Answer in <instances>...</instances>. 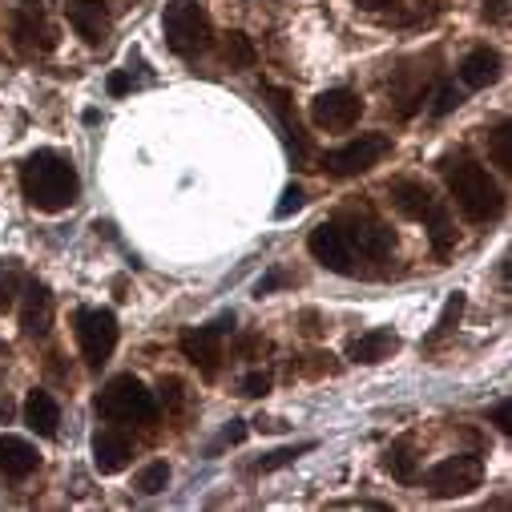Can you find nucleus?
Listing matches in <instances>:
<instances>
[{
    "mask_svg": "<svg viewBox=\"0 0 512 512\" xmlns=\"http://www.w3.org/2000/svg\"><path fill=\"white\" fill-rule=\"evenodd\" d=\"M73 323H77V347H81L85 363L101 367L113 355V347H117V319H113V311L85 307V311H77Z\"/></svg>",
    "mask_w": 512,
    "mask_h": 512,
    "instance_id": "0eeeda50",
    "label": "nucleus"
},
{
    "mask_svg": "<svg viewBox=\"0 0 512 512\" xmlns=\"http://www.w3.org/2000/svg\"><path fill=\"white\" fill-rule=\"evenodd\" d=\"M166 484H170V464H166V460L146 464V468L138 472V480H134V488H138L142 496H158Z\"/></svg>",
    "mask_w": 512,
    "mask_h": 512,
    "instance_id": "393cba45",
    "label": "nucleus"
},
{
    "mask_svg": "<svg viewBox=\"0 0 512 512\" xmlns=\"http://www.w3.org/2000/svg\"><path fill=\"white\" fill-rule=\"evenodd\" d=\"M383 468H388L396 480L412 484L416 480V448H412V440H396L388 448V456H383Z\"/></svg>",
    "mask_w": 512,
    "mask_h": 512,
    "instance_id": "4be33fe9",
    "label": "nucleus"
},
{
    "mask_svg": "<svg viewBox=\"0 0 512 512\" xmlns=\"http://www.w3.org/2000/svg\"><path fill=\"white\" fill-rule=\"evenodd\" d=\"M492 424H496V428L508 436V432H512V408H508V404H500V408L492 412Z\"/></svg>",
    "mask_w": 512,
    "mask_h": 512,
    "instance_id": "f704fd0d",
    "label": "nucleus"
},
{
    "mask_svg": "<svg viewBox=\"0 0 512 512\" xmlns=\"http://www.w3.org/2000/svg\"><path fill=\"white\" fill-rule=\"evenodd\" d=\"M488 154H492V166L512 174V134H508V125H496V130L488 134Z\"/></svg>",
    "mask_w": 512,
    "mask_h": 512,
    "instance_id": "a878e982",
    "label": "nucleus"
},
{
    "mask_svg": "<svg viewBox=\"0 0 512 512\" xmlns=\"http://www.w3.org/2000/svg\"><path fill=\"white\" fill-rule=\"evenodd\" d=\"M130 85H134V81H130V73H113V77H109V93H113V97L130 93Z\"/></svg>",
    "mask_w": 512,
    "mask_h": 512,
    "instance_id": "c9c22d12",
    "label": "nucleus"
},
{
    "mask_svg": "<svg viewBox=\"0 0 512 512\" xmlns=\"http://www.w3.org/2000/svg\"><path fill=\"white\" fill-rule=\"evenodd\" d=\"M162 33H166L170 53L198 57L202 49H210L214 25H210V17H206V9L198 5V0H170L166 13H162Z\"/></svg>",
    "mask_w": 512,
    "mask_h": 512,
    "instance_id": "20e7f679",
    "label": "nucleus"
},
{
    "mask_svg": "<svg viewBox=\"0 0 512 512\" xmlns=\"http://www.w3.org/2000/svg\"><path fill=\"white\" fill-rule=\"evenodd\" d=\"M69 25L77 29V37L85 45H101L109 33V13H105V0H69L65 5Z\"/></svg>",
    "mask_w": 512,
    "mask_h": 512,
    "instance_id": "2eb2a0df",
    "label": "nucleus"
},
{
    "mask_svg": "<svg viewBox=\"0 0 512 512\" xmlns=\"http://www.w3.org/2000/svg\"><path fill=\"white\" fill-rule=\"evenodd\" d=\"M162 400H166V408H178L182 404V379H162Z\"/></svg>",
    "mask_w": 512,
    "mask_h": 512,
    "instance_id": "2f4dec72",
    "label": "nucleus"
},
{
    "mask_svg": "<svg viewBox=\"0 0 512 512\" xmlns=\"http://www.w3.org/2000/svg\"><path fill=\"white\" fill-rule=\"evenodd\" d=\"M400 351V335L396 331H388V327H375V331H363L359 339H351V347H347V355L355 359V363H383L388 355H396Z\"/></svg>",
    "mask_w": 512,
    "mask_h": 512,
    "instance_id": "a211bd4d",
    "label": "nucleus"
},
{
    "mask_svg": "<svg viewBox=\"0 0 512 512\" xmlns=\"http://www.w3.org/2000/svg\"><path fill=\"white\" fill-rule=\"evenodd\" d=\"M392 206L404 214V218H412V222H428L436 210H440V198L424 186V182H416V178H400V182H392Z\"/></svg>",
    "mask_w": 512,
    "mask_h": 512,
    "instance_id": "ddd939ff",
    "label": "nucleus"
},
{
    "mask_svg": "<svg viewBox=\"0 0 512 512\" xmlns=\"http://www.w3.org/2000/svg\"><path fill=\"white\" fill-rule=\"evenodd\" d=\"M97 416L109 424H150L158 416L154 392H146V383L134 375H113L93 400Z\"/></svg>",
    "mask_w": 512,
    "mask_h": 512,
    "instance_id": "7ed1b4c3",
    "label": "nucleus"
},
{
    "mask_svg": "<svg viewBox=\"0 0 512 512\" xmlns=\"http://www.w3.org/2000/svg\"><path fill=\"white\" fill-rule=\"evenodd\" d=\"M226 327H234V315H222V319H214V323H206V327H190V331L182 335V355H186L206 379H214L218 367H222V335H226Z\"/></svg>",
    "mask_w": 512,
    "mask_h": 512,
    "instance_id": "9d476101",
    "label": "nucleus"
},
{
    "mask_svg": "<svg viewBox=\"0 0 512 512\" xmlns=\"http://www.w3.org/2000/svg\"><path fill=\"white\" fill-rule=\"evenodd\" d=\"M222 57L230 69H254V61H259V49H254V41L246 33H230L226 45H222Z\"/></svg>",
    "mask_w": 512,
    "mask_h": 512,
    "instance_id": "5701e85b",
    "label": "nucleus"
},
{
    "mask_svg": "<svg viewBox=\"0 0 512 512\" xmlns=\"http://www.w3.org/2000/svg\"><path fill=\"white\" fill-rule=\"evenodd\" d=\"M363 117V97L351 93V89H327L311 101V121L319 130H331V134H343Z\"/></svg>",
    "mask_w": 512,
    "mask_h": 512,
    "instance_id": "9b49d317",
    "label": "nucleus"
},
{
    "mask_svg": "<svg viewBox=\"0 0 512 512\" xmlns=\"http://www.w3.org/2000/svg\"><path fill=\"white\" fill-rule=\"evenodd\" d=\"M25 424H29L37 436L53 440V436H57V424H61V408H57V400H53L49 392L33 388L29 400H25Z\"/></svg>",
    "mask_w": 512,
    "mask_h": 512,
    "instance_id": "6ab92c4d",
    "label": "nucleus"
},
{
    "mask_svg": "<svg viewBox=\"0 0 512 512\" xmlns=\"http://www.w3.org/2000/svg\"><path fill=\"white\" fill-rule=\"evenodd\" d=\"M480 480H484L480 456H448V460H440V464L424 476V488H428L432 496L448 500V496H468L472 488H480Z\"/></svg>",
    "mask_w": 512,
    "mask_h": 512,
    "instance_id": "1a4fd4ad",
    "label": "nucleus"
},
{
    "mask_svg": "<svg viewBox=\"0 0 512 512\" xmlns=\"http://www.w3.org/2000/svg\"><path fill=\"white\" fill-rule=\"evenodd\" d=\"M267 392H271V375H267V371H250V375L242 379V396L259 400V396H267Z\"/></svg>",
    "mask_w": 512,
    "mask_h": 512,
    "instance_id": "c85d7f7f",
    "label": "nucleus"
},
{
    "mask_svg": "<svg viewBox=\"0 0 512 512\" xmlns=\"http://www.w3.org/2000/svg\"><path fill=\"white\" fill-rule=\"evenodd\" d=\"M21 327L29 339H45L53 327V295L45 283L29 279L25 283V299H21Z\"/></svg>",
    "mask_w": 512,
    "mask_h": 512,
    "instance_id": "4468645a",
    "label": "nucleus"
},
{
    "mask_svg": "<svg viewBox=\"0 0 512 512\" xmlns=\"http://www.w3.org/2000/svg\"><path fill=\"white\" fill-rule=\"evenodd\" d=\"M388 154H392V138L388 134H363V138L331 150L323 158V170L335 174V178H355V174H367L371 166H379Z\"/></svg>",
    "mask_w": 512,
    "mask_h": 512,
    "instance_id": "423d86ee",
    "label": "nucleus"
},
{
    "mask_svg": "<svg viewBox=\"0 0 512 512\" xmlns=\"http://www.w3.org/2000/svg\"><path fill=\"white\" fill-rule=\"evenodd\" d=\"M424 226H428V234H432L436 254H448V250H452V238H456V230H452V222H448V210L440 206V210H436V214H432Z\"/></svg>",
    "mask_w": 512,
    "mask_h": 512,
    "instance_id": "bb28decb",
    "label": "nucleus"
},
{
    "mask_svg": "<svg viewBox=\"0 0 512 512\" xmlns=\"http://www.w3.org/2000/svg\"><path fill=\"white\" fill-rule=\"evenodd\" d=\"M335 226L343 230V238H347V246H351L355 259L383 263V259H388V254L396 250V234L383 226L371 210H343V214L335 218Z\"/></svg>",
    "mask_w": 512,
    "mask_h": 512,
    "instance_id": "39448f33",
    "label": "nucleus"
},
{
    "mask_svg": "<svg viewBox=\"0 0 512 512\" xmlns=\"http://www.w3.org/2000/svg\"><path fill=\"white\" fill-rule=\"evenodd\" d=\"M456 105H460L456 85H440V89H436V101H432V113H436V117H444V113H452Z\"/></svg>",
    "mask_w": 512,
    "mask_h": 512,
    "instance_id": "7c9ffc66",
    "label": "nucleus"
},
{
    "mask_svg": "<svg viewBox=\"0 0 512 512\" xmlns=\"http://www.w3.org/2000/svg\"><path fill=\"white\" fill-rule=\"evenodd\" d=\"M0 351H5V343H0Z\"/></svg>",
    "mask_w": 512,
    "mask_h": 512,
    "instance_id": "ea45409f",
    "label": "nucleus"
},
{
    "mask_svg": "<svg viewBox=\"0 0 512 512\" xmlns=\"http://www.w3.org/2000/svg\"><path fill=\"white\" fill-rule=\"evenodd\" d=\"M275 287H287V275H283V271H271L267 279H259V287H254V295L263 299V295H271Z\"/></svg>",
    "mask_w": 512,
    "mask_h": 512,
    "instance_id": "72a5a7b5",
    "label": "nucleus"
},
{
    "mask_svg": "<svg viewBox=\"0 0 512 512\" xmlns=\"http://www.w3.org/2000/svg\"><path fill=\"white\" fill-rule=\"evenodd\" d=\"M267 97H271V105H275V113H279V121H283V130H287V138H291V150L303 158V154H307V142H303V130H299V117L291 113V93L267 85Z\"/></svg>",
    "mask_w": 512,
    "mask_h": 512,
    "instance_id": "412c9836",
    "label": "nucleus"
},
{
    "mask_svg": "<svg viewBox=\"0 0 512 512\" xmlns=\"http://www.w3.org/2000/svg\"><path fill=\"white\" fill-rule=\"evenodd\" d=\"M460 315H464V295L456 291V295L444 303V311H440V319H436V331L424 339V347H436V343H440V339H444V335H448V331L460 323Z\"/></svg>",
    "mask_w": 512,
    "mask_h": 512,
    "instance_id": "b1692460",
    "label": "nucleus"
},
{
    "mask_svg": "<svg viewBox=\"0 0 512 512\" xmlns=\"http://www.w3.org/2000/svg\"><path fill=\"white\" fill-rule=\"evenodd\" d=\"M440 174H444V182H448V190H452V198L468 222H492L500 214L504 194L480 162H472L468 154H452L440 162Z\"/></svg>",
    "mask_w": 512,
    "mask_h": 512,
    "instance_id": "f03ea898",
    "label": "nucleus"
},
{
    "mask_svg": "<svg viewBox=\"0 0 512 512\" xmlns=\"http://www.w3.org/2000/svg\"><path fill=\"white\" fill-rule=\"evenodd\" d=\"M311 444H303V448H279V452H271L267 460H259V464H254V468H259V472H275V468H283V464H291L299 452H307Z\"/></svg>",
    "mask_w": 512,
    "mask_h": 512,
    "instance_id": "c756f323",
    "label": "nucleus"
},
{
    "mask_svg": "<svg viewBox=\"0 0 512 512\" xmlns=\"http://www.w3.org/2000/svg\"><path fill=\"white\" fill-rule=\"evenodd\" d=\"M21 190H25V198H29L33 210H41V214H61V210H69V206L77 202L81 182H77V170H73V162H69L65 154H57V150H37V154H29L25 166H21Z\"/></svg>",
    "mask_w": 512,
    "mask_h": 512,
    "instance_id": "f257e3e1",
    "label": "nucleus"
},
{
    "mask_svg": "<svg viewBox=\"0 0 512 512\" xmlns=\"http://www.w3.org/2000/svg\"><path fill=\"white\" fill-rule=\"evenodd\" d=\"M130 456H134V448H130V440H125L121 432L101 428V432L93 436V468H97L101 476H117V472H125Z\"/></svg>",
    "mask_w": 512,
    "mask_h": 512,
    "instance_id": "dca6fc26",
    "label": "nucleus"
},
{
    "mask_svg": "<svg viewBox=\"0 0 512 512\" xmlns=\"http://www.w3.org/2000/svg\"><path fill=\"white\" fill-rule=\"evenodd\" d=\"M13 45L25 57H37V53H53L57 49V29L49 25L41 0H21V5L13 9Z\"/></svg>",
    "mask_w": 512,
    "mask_h": 512,
    "instance_id": "6e6552de",
    "label": "nucleus"
},
{
    "mask_svg": "<svg viewBox=\"0 0 512 512\" xmlns=\"http://www.w3.org/2000/svg\"><path fill=\"white\" fill-rule=\"evenodd\" d=\"M242 436H246V428H242V424H234V428H226V440H230V444H238Z\"/></svg>",
    "mask_w": 512,
    "mask_h": 512,
    "instance_id": "58836bf2",
    "label": "nucleus"
},
{
    "mask_svg": "<svg viewBox=\"0 0 512 512\" xmlns=\"http://www.w3.org/2000/svg\"><path fill=\"white\" fill-rule=\"evenodd\" d=\"M303 202H307V194H303V186H299V182H291V186L283 190V202L275 206V218H291L295 210H303Z\"/></svg>",
    "mask_w": 512,
    "mask_h": 512,
    "instance_id": "cd10ccee",
    "label": "nucleus"
},
{
    "mask_svg": "<svg viewBox=\"0 0 512 512\" xmlns=\"http://www.w3.org/2000/svg\"><path fill=\"white\" fill-rule=\"evenodd\" d=\"M37 464H41V456L25 436H0V472L5 476L25 480L37 472Z\"/></svg>",
    "mask_w": 512,
    "mask_h": 512,
    "instance_id": "f3484780",
    "label": "nucleus"
},
{
    "mask_svg": "<svg viewBox=\"0 0 512 512\" xmlns=\"http://www.w3.org/2000/svg\"><path fill=\"white\" fill-rule=\"evenodd\" d=\"M500 77V57L492 49H472L464 61H460V81L468 89H488L492 81Z\"/></svg>",
    "mask_w": 512,
    "mask_h": 512,
    "instance_id": "aec40b11",
    "label": "nucleus"
},
{
    "mask_svg": "<svg viewBox=\"0 0 512 512\" xmlns=\"http://www.w3.org/2000/svg\"><path fill=\"white\" fill-rule=\"evenodd\" d=\"M307 246H311V254H315V259H319L327 271H335V275H355V254H351V246H347V238H343V230H339L335 222L315 226L311 238H307Z\"/></svg>",
    "mask_w": 512,
    "mask_h": 512,
    "instance_id": "f8f14e48",
    "label": "nucleus"
},
{
    "mask_svg": "<svg viewBox=\"0 0 512 512\" xmlns=\"http://www.w3.org/2000/svg\"><path fill=\"white\" fill-rule=\"evenodd\" d=\"M355 5H359V9H367V13H379V9H392L396 0H355Z\"/></svg>",
    "mask_w": 512,
    "mask_h": 512,
    "instance_id": "e433bc0d",
    "label": "nucleus"
},
{
    "mask_svg": "<svg viewBox=\"0 0 512 512\" xmlns=\"http://www.w3.org/2000/svg\"><path fill=\"white\" fill-rule=\"evenodd\" d=\"M13 295H17V283L5 271V263H0V307H13Z\"/></svg>",
    "mask_w": 512,
    "mask_h": 512,
    "instance_id": "473e14b6",
    "label": "nucleus"
},
{
    "mask_svg": "<svg viewBox=\"0 0 512 512\" xmlns=\"http://www.w3.org/2000/svg\"><path fill=\"white\" fill-rule=\"evenodd\" d=\"M303 323H307V327H303L307 335H319V331H323V327H319V315H315V311H303Z\"/></svg>",
    "mask_w": 512,
    "mask_h": 512,
    "instance_id": "4c0bfd02",
    "label": "nucleus"
}]
</instances>
